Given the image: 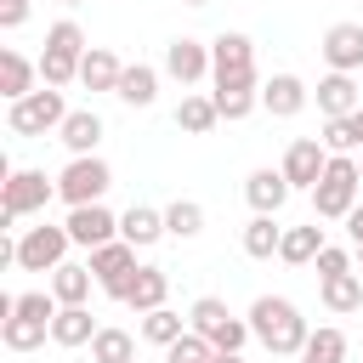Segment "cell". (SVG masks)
I'll use <instances>...</instances> for the list:
<instances>
[{"mask_svg":"<svg viewBox=\"0 0 363 363\" xmlns=\"http://www.w3.org/2000/svg\"><path fill=\"white\" fill-rule=\"evenodd\" d=\"M250 335L272 352V357H301V346H306V318H301V306L295 301H284V295H255V306H250Z\"/></svg>","mask_w":363,"mask_h":363,"instance_id":"1","label":"cell"},{"mask_svg":"<svg viewBox=\"0 0 363 363\" xmlns=\"http://www.w3.org/2000/svg\"><path fill=\"white\" fill-rule=\"evenodd\" d=\"M357 187H363L357 153H329V170H323L318 187H312V210H318V221H346V216L357 210Z\"/></svg>","mask_w":363,"mask_h":363,"instance_id":"2","label":"cell"},{"mask_svg":"<svg viewBox=\"0 0 363 363\" xmlns=\"http://www.w3.org/2000/svg\"><path fill=\"white\" fill-rule=\"evenodd\" d=\"M62 119H68V102H62L57 85H40V91H28L6 108L11 136H45V130H62Z\"/></svg>","mask_w":363,"mask_h":363,"instance_id":"3","label":"cell"},{"mask_svg":"<svg viewBox=\"0 0 363 363\" xmlns=\"http://www.w3.org/2000/svg\"><path fill=\"white\" fill-rule=\"evenodd\" d=\"M113 187V170L96 159V153H74L57 176V199L74 210V204H102V193Z\"/></svg>","mask_w":363,"mask_h":363,"instance_id":"4","label":"cell"},{"mask_svg":"<svg viewBox=\"0 0 363 363\" xmlns=\"http://www.w3.org/2000/svg\"><path fill=\"white\" fill-rule=\"evenodd\" d=\"M210 79L216 85H255V40L227 28L210 40Z\"/></svg>","mask_w":363,"mask_h":363,"instance_id":"5","label":"cell"},{"mask_svg":"<svg viewBox=\"0 0 363 363\" xmlns=\"http://www.w3.org/2000/svg\"><path fill=\"white\" fill-rule=\"evenodd\" d=\"M57 199V182H45V170H6V204H0V227L11 233L23 216L45 210Z\"/></svg>","mask_w":363,"mask_h":363,"instance_id":"6","label":"cell"},{"mask_svg":"<svg viewBox=\"0 0 363 363\" xmlns=\"http://www.w3.org/2000/svg\"><path fill=\"white\" fill-rule=\"evenodd\" d=\"M91 272H96V284H102V295H113V301H125L130 295V284H136V244L130 238H113V244H96L91 250V261H85Z\"/></svg>","mask_w":363,"mask_h":363,"instance_id":"7","label":"cell"},{"mask_svg":"<svg viewBox=\"0 0 363 363\" xmlns=\"http://www.w3.org/2000/svg\"><path fill=\"white\" fill-rule=\"evenodd\" d=\"M68 244H74L68 227H51V221H45V227H28V233L17 238V267H23V272H57V267L68 261Z\"/></svg>","mask_w":363,"mask_h":363,"instance_id":"8","label":"cell"},{"mask_svg":"<svg viewBox=\"0 0 363 363\" xmlns=\"http://www.w3.org/2000/svg\"><path fill=\"white\" fill-rule=\"evenodd\" d=\"M284 176H289V187H318V176L329 170V147H323V136H295L289 147H284V164H278Z\"/></svg>","mask_w":363,"mask_h":363,"instance_id":"9","label":"cell"},{"mask_svg":"<svg viewBox=\"0 0 363 363\" xmlns=\"http://www.w3.org/2000/svg\"><path fill=\"white\" fill-rule=\"evenodd\" d=\"M62 227H68V238H74V244H85V250H96V244H113V238H119V216H113L108 204H74Z\"/></svg>","mask_w":363,"mask_h":363,"instance_id":"10","label":"cell"},{"mask_svg":"<svg viewBox=\"0 0 363 363\" xmlns=\"http://www.w3.org/2000/svg\"><path fill=\"white\" fill-rule=\"evenodd\" d=\"M318 51H323V62H329L335 74H357V68H363V23H335Z\"/></svg>","mask_w":363,"mask_h":363,"instance_id":"11","label":"cell"},{"mask_svg":"<svg viewBox=\"0 0 363 363\" xmlns=\"http://www.w3.org/2000/svg\"><path fill=\"white\" fill-rule=\"evenodd\" d=\"M164 74L176 79V85H199L204 74H210V45H199V40H170L164 45Z\"/></svg>","mask_w":363,"mask_h":363,"instance_id":"12","label":"cell"},{"mask_svg":"<svg viewBox=\"0 0 363 363\" xmlns=\"http://www.w3.org/2000/svg\"><path fill=\"white\" fill-rule=\"evenodd\" d=\"M289 193H295V187H289V176H284V170H272V164L250 170V182H244V199H250V210H255V216H278Z\"/></svg>","mask_w":363,"mask_h":363,"instance_id":"13","label":"cell"},{"mask_svg":"<svg viewBox=\"0 0 363 363\" xmlns=\"http://www.w3.org/2000/svg\"><path fill=\"white\" fill-rule=\"evenodd\" d=\"M306 102H312V91H306L295 74H272V79L261 85V108H267L272 119H295Z\"/></svg>","mask_w":363,"mask_h":363,"instance_id":"14","label":"cell"},{"mask_svg":"<svg viewBox=\"0 0 363 363\" xmlns=\"http://www.w3.org/2000/svg\"><path fill=\"white\" fill-rule=\"evenodd\" d=\"M357 108H363V102H357V79L329 68V74L318 79V113H323V119H340V113H357Z\"/></svg>","mask_w":363,"mask_h":363,"instance_id":"15","label":"cell"},{"mask_svg":"<svg viewBox=\"0 0 363 363\" xmlns=\"http://www.w3.org/2000/svg\"><path fill=\"white\" fill-rule=\"evenodd\" d=\"M57 142H62L68 153H96V142H102V119H96L91 108H68V119H62Z\"/></svg>","mask_w":363,"mask_h":363,"instance_id":"16","label":"cell"},{"mask_svg":"<svg viewBox=\"0 0 363 363\" xmlns=\"http://www.w3.org/2000/svg\"><path fill=\"white\" fill-rule=\"evenodd\" d=\"M119 238H130L136 250L159 244V238H164V210H153V204H130V210L119 216Z\"/></svg>","mask_w":363,"mask_h":363,"instance_id":"17","label":"cell"},{"mask_svg":"<svg viewBox=\"0 0 363 363\" xmlns=\"http://www.w3.org/2000/svg\"><path fill=\"white\" fill-rule=\"evenodd\" d=\"M119 74H125V62L113 51H102V45H91L85 62H79V85L85 91H119Z\"/></svg>","mask_w":363,"mask_h":363,"instance_id":"18","label":"cell"},{"mask_svg":"<svg viewBox=\"0 0 363 363\" xmlns=\"http://www.w3.org/2000/svg\"><path fill=\"white\" fill-rule=\"evenodd\" d=\"M113 96L130 102V108H153V96H159V68H147V62H125Z\"/></svg>","mask_w":363,"mask_h":363,"instance_id":"19","label":"cell"},{"mask_svg":"<svg viewBox=\"0 0 363 363\" xmlns=\"http://www.w3.org/2000/svg\"><path fill=\"white\" fill-rule=\"evenodd\" d=\"M34 74H40V62H28L23 51H0V96H6V102L28 96V91H34Z\"/></svg>","mask_w":363,"mask_h":363,"instance_id":"20","label":"cell"},{"mask_svg":"<svg viewBox=\"0 0 363 363\" xmlns=\"http://www.w3.org/2000/svg\"><path fill=\"white\" fill-rule=\"evenodd\" d=\"M318 250H323V227H318V221H306V227H284L278 261H289V267H306V261H318Z\"/></svg>","mask_w":363,"mask_h":363,"instance_id":"21","label":"cell"},{"mask_svg":"<svg viewBox=\"0 0 363 363\" xmlns=\"http://www.w3.org/2000/svg\"><path fill=\"white\" fill-rule=\"evenodd\" d=\"M164 295H170V272L164 267H142L136 284H130V295H125V306L130 312H153V306H164Z\"/></svg>","mask_w":363,"mask_h":363,"instance_id":"22","label":"cell"},{"mask_svg":"<svg viewBox=\"0 0 363 363\" xmlns=\"http://www.w3.org/2000/svg\"><path fill=\"white\" fill-rule=\"evenodd\" d=\"M51 340H57V346H91V340H96L91 312H85V306H57V318H51Z\"/></svg>","mask_w":363,"mask_h":363,"instance_id":"23","label":"cell"},{"mask_svg":"<svg viewBox=\"0 0 363 363\" xmlns=\"http://www.w3.org/2000/svg\"><path fill=\"white\" fill-rule=\"evenodd\" d=\"M45 335H51V323H45V318H28V312L0 318V340H6V352H34Z\"/></svg>","mask_w":363,"mask_h":363,"instance_id":"24","label":"cell"},{"mask_svg":"<svg viewBox=\"0 0 363 363\" xmlns=\"http://www.w3.org/2000/svg\"><path fill=\"white\" fill-rule=\"evenodd\" d=\"M216 119H221V108H216V96H182V108H176V130H187V136H210L216 130Z\"/></svg>","mask_w":363,"mask_h":363,"instance_id":"25","label":"cell"},{"mask_svg":"<svg viewBox=\"0 0 363 363\" xmlns=\"http://www.w3.org/2000/svg\"><path fill=\"white\" fill-rule=\"evenodd\" d=\"M91 267H79V261H62L57 272H51V295L62 301V306H85V295H91Z\"/></svg>","mask_w":363,"mask_h":363,"instance_id":"26","label":"cell"},{"mask_svg":"<svg viewBox=\"0 0 363 363\" xmlns=\"http://www.w3.org/2000/svg\"><path fill=\"white\" fill-rule=\"evenodd\" d=\"M318 295L329 312H357L363 306V278L357 272H335V278H318Z\"/></svg>","mask_w":363,"mask_h":363,"instance_id":"27","label":"cell"},{"mask_svg":"<svg viewBox=\"0 0 363 363\" xmlns=\"http://www.w3.org/2000/svg\"><path fill=\"white\" fill-rule=\"evenodd\" d=\"M79 62H85V51H62V45H45V51H40V79L62 91V85H74V79H79Z\"/></svg>","mask_w":363,"mask_h":363,"instance_id":"28","label":"cell"},{"mask_svg":"<svg viewBox=\"0 0 363 363\" xmlns=\"http://www.w3.org/2000/svg\"><path fill=\"white\" fill-rule=\"evenodd\" d=\"M278 244H284V227H278L272 216H250V227H244V255H250V261H272Z\"/></svg>","mask_w":363,"mask_h":363,"instance_id":"29","label":"cell"},{"mask_svg":"<svg viewBox=\"0 0 363 363\" xmlns=\"http://www.w3.org/2000/svg\"><path fill=\"white\" fill-rule=\"evenodd\" d=\"M182 335H187V318H182V312H170V306L142 312V340H147V346H170V340H182Z\"/></svg>","mask_w":363,"mask_h":363,"instance_id":"30","label":"cell"},{"mask_svg":"<svg viewBox=\"0 0 363 363\" xmlns=\"http://www.w3.org/2000/svg\"><path fill=\"white\" fill-rule=\"evenodd\" d=\"M301 363H346V335H340L335 323L312 329V335H306V346H301Z\"/></svg>","mask_w":363,"mask_h":363,"instance_id":"31","label":"cell"},{"mask_svg":"<svg viewBox=\"0 0 363 363\" xmlns=\"http://www.w3.org/2000/svg\"><path fill=\"white\" fill-rule=\"evenodd\" d=\"M323 147H329V153H363V108L329 119V125H323Z\"/></svg>","mask_w":363,"mask_h":363,"instance_id":"32","label":"cell"},{"mask_svg":"<svg viewBox=\"0 0 363 363\" xmlns=\"http://www.w3.org/2000/svg\"><path fill=\"white\" fill-rule=\"evenodd\" d=\"M164 233H170V238H199V233H204V204H199V199L164 204Z\"/></svg>","mask_w":363,"mask_h":363,"instance_id":"33","label":"cell"},{"mask_svg":"<svg viewBox=\"0 0 363 363\" xmlns=\"http://www.w3.org/2000/svg\"><path fill=\"white\" fill-rule=\"evenodd\" d=\"M91 363H136V335H125V329H96Z\"/></svg>","mask_w":363,"mask_h":363,"instance_id":"34","label":"cell"},{"mask_svg":"<svg viewBox=\"0 0 363 363\" xmlns=\"http://www.w3.org/2000/svg\"><path fill=\"white\" fill-rule=\"evenodd\" d=\"M210 96H216L221 119H250V113L261 108V91H255V85H216Z\"/></svg>","mask_w":363,"mask_h":363,"instance_id":"35","label":"cell"},{"mask_svg":"<svg viewBox=\"0 0 363 363\" xmlns=\"http://www.w3.org/2000/svg\"><path fill=\"white\" fill-rule=\"evenodd\" d=\"M164 363H216V346H210V335L187 329L182 340H170V346H164Z\"/></svg>","mask_w":363,"mask_h":363,"instance_id":"36","label":"cell"},{"mask_svg":"<svg viewBox=\"0 0 363 363\" xmlns=\"http://www.w3.org/2000/svg\"><path fill=\"white\" fill-rule=\"evenodd\" d=\"M227 318H233V312H227V301H216V295H199V301L187 306V329H199V335H216Z\"/></svg>","mask_w":363,"mask_h":363,"instance_id":"37","label":"cell"},{"mask_svg":"<svg viewBox=\"0 0 363 363\" xmlns=\"http://www.w3.org/2000/svg\"><path fill=\"white\" fill-rule=\"evenodd\" d=\"M244 340H250V318H227V323L210 335L216 352H244Z\"/></svg>","mask_w":363,"mask_h":363,"instance_id":"38","label":"cell"},{"mask_svg":"<svg viewBox=\"0 0 363 363\" xmlns=\"http://www.w3.org/2000/svg\"><path fill=\"white\" fill-rule=\"evenodd\" d=\"M352 261H357L352 250H340V244H323L312 267H318V278H335V272H352Z\"/></svg>","mask_w":363,"mask_h":363,"instance_id":"39","label":"cell"},{"mask_svg":"<svg viewBox=\"0 0 363 363\" xmlns=\"http://www.w3.org/2000/svg\"><path fill=\"white\" fill-rule=\"evenodd\" d=\"M28 23V0H0V28L11 34V28H23Z\"/></svg>","mask_w":363,"mask_h":363,"instance_id":"40","label":"cell"},{"mask_svg":"<svg viewBox=\"0 0 363 363\" xmlns=\"http://www.w3.org/2000/svg\"><path fill=\"white\" fill-rule=\"evenodd\" d=\"M346 233H352V244H357V238H363V204H357V210H352V216H346Z\"/></svg>","mask_w":363,"mask_h":363,"instance_id":"41","label":"cell"},{"mask_svg":"<svg viewBox=\"0 0 363 363\" xmlns=\"http://www.w3.org/2000/svg\"><path fill=\"white\" fill-rule=\"evenodd\" d=\"M216 363H244V357L238 352H216Z\"/></svg>","mask_w":363,"mask_h":363,"instance_id":"42","label":"cell"},{"mask_svg":"<svg viewBox=\"0 0 363 363\" xmlns=\"http://www.w3.org/2000/svg\"><path fill=\"white\" fill-rule=\"evenodd\" d=\"M352 255H357V267H363V238H357V244H352Z\"/></svg>","mask_w":363,"mask_h":363,"instance_id":"43","label":"cell"},{"mask_svg":"<svg viewBox=\"0 0 363 363\" xmlns=\"http://www.w3.org/2000/svg\"><path fill=\"white\" fill-rule=\"evenodd\" d=\"M62 6H85V0H62Z\"/></svg>","mask_w":363,"mask_h":363,"instance_id":"44","label":"cell"},{"mask_svg":"<svg viewBox=\"0 0 363 363\" xmlns=\"http://www.w3.org/2000/svg\"><path fill=\"white\" fill-rule=\"evenodd\" d=\"M187 6H210V0H187Z\"/></svg>","mask_w":363,"mask_h":363,"instance_id":"45","label":"cell"},{"mask_svg":"<svg viewBox=\"0 0 363 363\" xmlns=\"http://www.w3.org/2000/svg\"><path fill=\"white\" fill-rule=\"evenodd\" d=\"M357 170H363V159H357Z\"/></svg>","mask_w":363,"mask_h":363,"instance_id":"46","label":"cell"}]
</instances>
